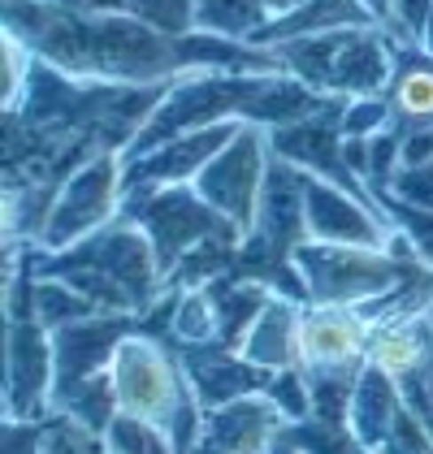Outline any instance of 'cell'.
Segmentation results:
<instances>
[{"instance_id": "1", "label": "cell", "mask_w": 433, "mask_h": 454, "mask_svg": "<svg viewBox=\"0 0 433 454\" xmlns=\"http://www.w3.org/2000/svg\"><path fill=\"white\" fill-rule=\"evenodd\" d=\"M4 31L83 82H174L182 74H278V52L221 35H161L130 13H74L48 0H4Z\"/></svg>"}, {"instance_id": "2", "label": "cell", "mask_w": 433, "mask_h": 454, "mask_svg": "<svg viewBox=\"0 0 433 454\" xmlns=\"http://www.w3.org/2000/svg\"><path fill=\"white\" fill-rule=\"evenodd\" d=\"M35 273L66 281L83 299L96 303V312L113 316H144L169 294L165 269L147 243V234L126 216H117L113 225L61 251L35 247Z\"/></svg>"}, {"instance_id": "3", "label": "cell", "mask_w": 433, "mask_h": 454, "mask_svg": "<svg viewBox=\"0 0 433 454\" xmlns=\"http://www.w3.org/2000/svg\"><path fill=\"white\" fill-rule=\"evenodd\" d=\"M108 381H113V398H117V411L122 416H139L161 424L182 454L195 450L200 442V419L204 407L195 403L191 381L182 372L178 347L165 342V338H152V333H130L113 364H108Z\"/></svg>"}, {"instance_id": "4", "label": "cell", "mask_w": 433, "mask_h": 454, "mask_svg": "<svg viewBox=\"0 0 433 454\" xmlns=\"http://www.w3.org/2000/svg\"><path fill=\"white\" fill-rule=\"evenodd\" d=\"M278 52L282 74L299 78L303 87L334 96V100H360V96H386L395 78V39L382 27H347L329 35L295 39Z\"/></svg>"}, {"instance_id": "5", "label": "cell", "mask_w": 433, "mask_h": 454, "mask_svg": "<svg viewBox=\"0 0 433 454\" xmlns=\"http://www.w3.org/2000/svg\"><path fill=\"white\" fill-rule=\"evenodd\" d=\"M273 74H182L169 82L165 100L156 113L144 121V130L126 147L122 160L144 156L161 143L178 139L186 130H204V126H221V121H248L252 126L256 105L264 96Z\"/></svg>"}, {"instance_id": "6", "label": "cell", "mask_w": 433, "mask_h": 454, "mask_svg": "<svg viewBox=\"0 0 433 454\" xmlns=\"http://www.w3.org/2000/svg\"><path fill=\"white\" fill-rule=\"evenodd\" d=\"M295 269L303 278L308 303H338V308H368L386 299L395 286L425 264H403L386 247H342V243H299Z\"/></svg>"}, {"instance_id": "7", "label": "cell", "mask_w": 433, "mask_h": 454, "mask_svg": "<svg viewBox=\"0 0 433 454\" xmlns=\"http://www.w3.org/2000/svg\"><path fill=\"white\" fill-rule=\"evenodd\" d=\"M122 216L147 234V243L165 269V281L191 251H200L221 234H243L216 208H209L195 186H126Z\"/></svg>"}, {"instance_id": "8", "label": "cell", "mask_w": 433, "mask_h": 454, "mask_svg": "<svg viewBox=\"0 0 433 454\" xmlns=\"http://www.w3.org/2000/svg\"><path fill=\"white\" fill-rule=\"evenodd\" d=\"M122 208H126V160L117 152H100L61 182L39 247L61 251V247L113 225L122 216Z\"/></svg>"}, {"instance_id": "9", "label": "cell", "mask_w": 433, "mask_h": 454, "mask_svg": "<svg viewBox=\"0 0 433 454\" xmlns=\"http://www.w3.org/2000/svg\"><path fill=\"white\" fill-rule=\"evenodd\" d=\"M269 165H273L269 130L243 121V130L216 152L213 160H209V169L195 177L191 186L204 195L209 208H216L234 230H243V239H248L256 208H260V191H264Z\"/></svg>"}, {"instance_id": "10", "label": "cell", "mask_w": 433, "mask_h": 454, "mask_svg": "<svg viewBox=\"0 0 433 454\" xmlns=\"http://www.w3.org/2000/svg\"><path fill=\"white\" fill-rule=\"evenodd\" d=\"M57 389L52 333L31 320L4 325V419H43Z\"/></svg>"}, {"instance_id": "11", "label": "cell", "mask_w": 433, "mask_h": 454, "mask_svg": "<svg viewBox=\"0 0 433 454\" xmlns=\"http://www.w3.org/2000/svg\"><path fill=\"white\" fill-rule=\"evenodd\" d=\"M373 320L364 308L303 303L299 316V368L303 372H360L368 364Z\"/></svg>"}, {"instance_id": "12", "label": "cell", "mask_w": 433, "mask_h": 454, "mask_svg": "<svg viewBox=\"0 0 433 454\" xmlns=\"http://www.w3.org/2000/svg\"><path fill=\"white\" fill-rule=\"evenodd\" d=\"M395 234L390 212L368 191H347L338 182L308 177V239L342 247H386Z\"/></svg>"}, {"instance_id": "13", "label": "cell", "mask_w": 433, "mask_h": 454, "mask_svg": "<svg viewBox=\"0 0 433 454\" xmlns=\"http://www.w3.org/2000/svg\"><path fill=\"white\" fill-rule=\"evenodd\" d=\"M139 333V316H113V312H96L87 320H78L70 329H57L52 333V350H57V389H52V403L61 394H70L78 385L105 377L117 347Z\"/></svg>"}, {"instance_id": "14", "label": "cell", "mask_w": 433, "mask_h": 454, "mask_svg": "<svg viewBox=\"0 0 433 454\" xmlns=\"http://www.w3.org/2000/svg\"><path fill=\"white\" fill-rule=\"evenodd\" d=\"M342 108H347V100L317 113V117H303L295 126L269 130V147H273L278 160H290L295 169H303L308 177H325V182H338L347 191H364L360 182H356V174L347 169Z\"/></svg>"}, {"instance_id": "15", "label": "cell", "mask_w": 433, "mask_h": 454, "mask_svg": "<svg viewBox=\"0 0 433 454\" xmlns=\"http://www.w3.org/2000/svg\"><path fill=\"white\" fill-rule=\"evenodd\" d=\"M287 428L290 424L282 419V411L264 394H252L204 411L200 442L191 454H273Z\"/></svg>"}, {"instance_id": "16", "label": "cell", "mask_w": 433, "mask_h": 454, "mask_svg": "<svg viewBox=\"0 0 433 454\" xmlns=\"http://www.w3.org/2000/svg\"><path fill=\"white\" fill-rule=\"evenodd\" d=\"M239 130H243V121H221V126H204V130H186L144 156H130L126 186H191Z\"/></svg>"}, {"instance_id": "17", "label": "cell", "mask_w": 433, "mask_h": 454, "mask_svg": "<svg viewBox=\"0 0 433 454\" xmlns=\"http://www.w3.org/2000/svg\"><path fill=\"white\" fill-rule=\"evenodd\" d=\"M182 372L191 381V394L204 411L225 407V403H239V398H252L269 389L264 368H256L243 350L225 347V342H209V347H178Z\"/></svg>"}, {"instance_id": "18", "label": "cell", "mask_w": 433, "mask_h": 454, "mask_svg": "<svg viewBox=\"0 0 433 454\" xmlns=\"http://www.w3.org/2000/svg\"><path fill=\"white\" fill-rule=\"evenodd\" d=\"M403 411H407V403H403V389H398L395 377H386L382 368L364 364L360 377H356L351 407H347V433H351V442L368 454H382L390 446Z\"/></svg>"}, {"instance_id": "19", "label": "cell", "mask_w": 433, "mask_h": 454, "mask_svg": "<svg viewBox=\"0 0 433 454\" xmlns=\"http://www.w3.org/2000/svg\"><path fill=\"white\" fill-rule=\"evenodd\" d=\"M347 27H377V18L364 9V0H303L299 9L269 18V27L252 43L256 48H282L295 39L329 35V31H347Z\"/></svg>"}, {"instance_id": "20", "label": "cell", "mask_w": 433, "mask_h": 454, "mask_svg": "<svg viewBox=\"0 0 433 454\" xmlns=\"http://www.w3.org/2000/svg\"><path fill=\"white\" fill-rule=\"evenodd\" d=\"M299 316H303V303L295 299H269L264 312L256 316V325L243 338V355L252 359L256 368L264 372H287V368H299Z\"/></svg>"}, {"instance_id": "21", "label": "cell", "mask_w": 433, "mask_h": 454, "mask_svg": "<svg viewBox=\"0 0 433 454\" xmlns=\"http://www.w3.org/2000/svg\"><path fill=\"white\" fill-rule=\"evenodd\" d=\"M386 100L403 135L433 126V61L421 43H395V78L386 87Z\"/></svg>"}, {"instance_id": "22", "label": "cell", "mask_w": 433, "mask_h": 454, "mask_svg": "<svg viewBox=\"0 0 433 454\" xmlns=\"http://www.w3.org/2000/svg\"><path fill=\"white\" fill-rule=\"evenodd\" d=\"M429 359H433V312L390 320V325H382V329L373 333V342H368V364L382 368V372L395 377V381L416 377Z\"/></svg>"}, {"instance_id": "23", "label": "cell", "mask_w": 433, "mask_h": 454, "mask_svg": "<svg viewBox=\"0 0 433 454\" xmlns=\"http://www.w3.org/2000/svg\"><path fill=\"white\" fill-rule=\"evenodd\" d=\"M209 294H213L216 320H221V342L234 350L243 347V338H248V329L256 325V316L264 312V303L273 299V290H264L260 281L234 278V273L209 281Z\"/></svg>"}, {"instance_id": "24", "label": "cell", "mask_w": 433, "mask_h": 454, "mask_svg": "<svg viewBox=\"0 0 433 454\" xmlns=\"http://www.w3.org/2000/svg\"><path fill=\"white\" fill-rule=\"evenodd\" d=\"M269 0H195V31L252 43L269 27Z\"/></svg>"}, {"instance_id": "25", "label": "cell", "mask_w": 433, "mask_h": 454, "mask_svg": "<svg viewBox=\"0 0 433 454\" xmlns=\"http://www.w3.org/2000/svg\"><path fill=\"white\" fill-rule=\"evenodd\" d=\"M169 342L174 347H209L221 342V320H216V303L209 286L195 290H178L174 312H169Z\"/></svg>"}, {"instance_id": "26", "label": "cell", "mask_w": 433, "mask_h": 454, "mask_svg": "<svg viewBox=\"0 0 433 454\" xmlns=\"http://www.w3.org/2000/svg\"><path fill=\"white\" fill-rule=\"evenodd\" d=\"M31 316H35L48 333H57V329H70V325H78V320L96 316V303H91V299H83V294H78L74 286H66V281L39 278V273H35Z\"/></svg>"}, {"instance_id": "27", "label": "cell", "mask_w": 433, "mask_h": 454, "mask_svg": "<svg viewBox=\"0 0 433 454\" xmlns=\"http://www.w3.org/2000/svg\"><path fill=\"white\" fill-rule=\"evenodd\" d=\"M35 454H108L105 433L78 424V419L48 411L39 419V450Z\"/></svg>"}, {"instance_id": "28", "label": "cell", "mask_w": 433, "mask_h": 454, "mask_svg": "<svg viewBox=\"0 0 433 454\" xmlns=\"http://www.w3.org/2000/svg\"><path fill=\"white\" fill-rule=\"evenodd\" d=\"M105 442H108V454H182L178 442L161 424L139 416H122V411L108 424Z\"/></svg>"}, {"instance_id": "29", "label": "cell", "mask_w": 433, "mask_h": 454, "mask_svg": "<svg viewBox=\"0 0 433 454\" xmlns=\"http://www.w3.org/2000/svg\"><path fill=\"white\" fill-rule=\"evenodd\" d=\"M122 9L161 35L182 39L195 31V0H122Z\"/></svg>"}, {"instance_id": "30", "label": "cell", "mask_w": 433, "mask_h": 454, "mask_svg": "<svg viewBox=\"0 0 433 454\" xmlns=\"http://www.w3.org/2000/svg\"><path fill=\"white\" fill-rule=\"evenodd\" d=\"M264 398L282 411L287 424H308V419H312V385H308V372H303V368L273 372V377H269V389H264Z\"/></svg>"}, {"instance_id": "31", "label": "cell", "mask_w": 433, "mask_h": 454, "mask_svg": "<svg viewBox=\"0 0 433 454\" xmlns=\"http://www.w3.org/2000/svg\"><path fill=\"white\" fill-rule=\"evenodd\" d=\"M386 126H395V108L386 96H360V100H347V108H342V135L347 139H373Z\"/></svg>"}, {"instance_id": "32", "label": "cell", "mask_w": 433, "mask_h": 454, "mask_svg": "<svg viewBox=\"0 0 433 454\" xmlns=\"http://www.w3.org/2000/svg\"><path fill=\"white\" fill-rule=\"evenodd\" d=\"M382 200H395V204H407V208L433 212V160L425 165H398V174L390 177L386 195ZM377 200V204H382Z\"/></svg>"}, {"instance_id": "33", "label": "cell", "mask_w": 433, "mask_h": 454, "mask_svg": "<svg viewBox=\"0 0 433 454\" xmlns=\"http://www.w3.org/2000/svg\"><path fill=\"white\" fill-rule=\"evenodd\" d=\"M382 208L390 212V221L412 239V247L421 251V260L433 264V212L407 208V204H395V200H382Z\"/></svg>"}, {"instance_id": "34", "label": "cell", "mask_w": 433, "mask_h": 454, "mask_svg": "<svg viewBox=\"0 0 433 454\" xmlns=\"http://www.w3.org/2000/svg\"><path fill=\"white\" fill-rule=\"evenodd\" d=\"M433 18V0H395L390 27H382L395 43H421V31Z\"/></svg>"}, {"instance_id": "35", "label": "cell", "mask_w": 433, "mask_h": 454, "mask_svg": "<svg viewBox=\"0 0 433 454\" xmlns=\"http://www.w3.org/2000/svg\"><path fill=\"white\" fill-rule=\"evenodd\" d=\"M57 9H74V13H126L122 0H48Z\"/></svg>"}, {"instance_id": "36", "label": "cell", "mask_w": 433, "mask_h": 454, "mask_svg": "<svg viewBox=\"0 0 433 454\" xmlns=\"http://www.w3.org/2000/svg\"><path fill=\"white\" fill-rule=\"evenodd\" d=\"M364 9L377 18V27H390V13H395V0H364Z\"/></svg>"}, {"instance_id": "37", "label": "cell", "mask_w": 433, "mask_h": 454, "mask_svg": "<svg viewBox=\"0 0 433 454\" xmlns=\"http://www.w3.org/2000/svg\"><path fill=\"white\" fill-rule=\"evenodd\" d=\"M421 48H425V57L433 61V18L425 22V31H421Z\"/></svg>"}, {"instance_id": "38", "label": "cell", "mask_w": 433, "mask_h": 454, "mask_svg": "<svg viewBox=\"0 0 433 454\" xmlns=\"http://www.w3.org/2000/svg\"><path fill=\"white\" fill-rule=\"evenodd\" d=\"M299 4H303V0H269L273 18H278V13H290V9H299Z\"/></svg>"}]
</instances>
